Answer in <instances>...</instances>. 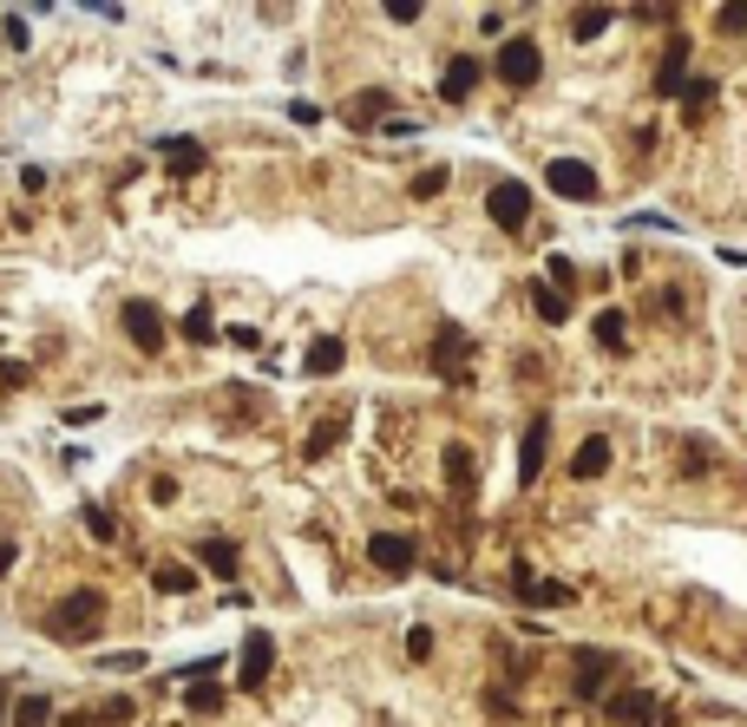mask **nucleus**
Here are the masks:
<instances>
[{"mask_svg": "<svg viewBox=\"0 0 747 727\" xmlns=\"http://www.w3.org/2000/svg\"><path fill=\"white\" fill-rule=\"evenodd\" d=\"M105 617H112V610H105V597H98V590H72V597H59V603H52L46 630H52L59 643H92V636L105 630Z\"/></svg>", "mask_w": 747, "mask_h": 727, "instance_id": "1", "label": "nucleus"}, {"mask_svg": "<svg viewBox=\"0 0 747 727\" xmlns=\"http://www.w3.org/2000/svg\"><path fill=\"white\" fill-rule=\"evenodd\" d=\"M197 558H203V571H210V577H236V564H243V551H236L230 538H203V544H197Z\"/></svg>", "mask_w": 747, "mask_h": 727, "instance_id": "19", "label": "nucleus"}, {"mask_svg": "<svg viewBox=\"0 0 747 727\" xmlns=\"http://www.w3.org/2000/svg\"><path fill=\"white\" fill-rule=\"evenodd\" d=\"M0 387H26V367L20 361H0Z\"/></svg>", "mask_w": 747, "mask_h": 727, "instance_id": "42", "label": "nucleus"}, {"mask_svg": "<svg viewBox=\"0 0 747 727\" xmlns=\"http://www.w3.org/2000/svg\"><path fill=\"white\" fill-rule=\"evenodd\" d=\"M604 715H610V722H630V727L669 722L663 695H650V689H623V695H610V702H604Z\"/></svg>", "mask_w": 747, "mask_h": 727, "instance_id": "9", "label": "nucleus"}, {"mask_svg": "<svg viewBox=\"0 0 747 727\" xmlns=\"http://www.w3.org/2000/svg\"><path fill=\"white\" fill-rule=\"evenodd\" d=\"M440 190H446V164H427V171H420V177L407 184V197H420V203H433Z\"/></svg>", "mask_w": 747, "mask_h": 727, "instance_id": "29", "label": "nucleus"}, {"mask_svg": "<svg viewBox=\"0 0 747 727\" xmlns=\"http://www.w3.org/2000/svg\"><path fill=\"white\" fill-rule=\"evenodd\" d=\"M427 656H433V630L413 623V630H407V662H427Z\"/></svg>", "mask_w": 747, "mask_h": 727, "instance_id": "35", "label": "nucleus"}, {"mask_svg": "<svg viewBox=\"0 0 747 727\" xmlns=\"http://www.w3.org/2000/svg\"><path fill=\"white\" fill-rule=\"evenodd\" d=\"M7 46H20V52L33 46V33H26V13H7Z\"/></svg>", "mask_w": 747, "mask_h": 727, "instance_id": "37", "label": "nucleus"}, {"mask_svg": "<svg viewBox=\"0 0 747 727\" xmlns=\"http://www.w3.org/2000/svg\"><path fill=\"white\" fill-rule=\"evenodd\" d=\"M617 26V7H577L571 13V39H604Z\"/></svg>", "mask_w": 747, "mask_h": 727, "instance_id": "20", "label": "nucleus"}, {"mask_svg": "<svg viewBox=\"0 0 747 727\" xmlns=\"http://www.w3.org/2000/svg\"><path fill=\"white\" fill-rule=\"evenodd\" d=\"M676 98H682V112H689V118H702V112L715 105V79H709V72H702V79H682V92H676Z\"/></svg>", "mask_w": 747, "mask_h": 727, "instance_id": "23", "label": "nucleus"}, {"mask_svg": "<svg viewBox=\"0 0 747 727\" xmlns=\"http://www.w3.org/2000/svg\"><path fill=\"white\" fill-rule=\"evenodd\" d=\"M269 669H276V636H269V630H249V636H243V669H236V689H243V695H256V689L269 682Z\"/></svg>", "mask_w": 747, "mask_h": 727, "instance_id": "8", "label": "nucleus"}, {"mask_svg": "<svg viewBox=\"0 0 747 727\" xmlns=\"http://www.w3.org/2000/svg\"><path fill=\"white\" fill-rule=\"evenodd\" d=\"M532 308L558 328V321H571V295H558V289H545V282H532Z\"/></svg>", "mask_w": 747, "mask_h": 727, "instance_id": "24", "label": "nucleus"}, {"mask_svg": "<svg viewBox=\"0 0 747 727\" xmlns=\"http://www.w3.org/2000/svg\"><path fill=\"white\" fill-rule=\"evenodd\" d=\"M184 335H190L197 348L217 341V315H210V302H190V308H184Z\"/></svg>", "mask_w": 747, "mask_h": 727, "instance_id": "25", "label": "nucleus"}, {"mask_svg": "<svg viewBox=\"0 0 747 727\" xmlns=\"http://www.w3.org/2000/svg\"><path fill=\"white\" fill-rule=\"evenodd\" d=\"M46 722H52V702H46V695H20L7 727H46Z\"/></svg>", "mask_w": 747, "mask_h": 727, "instance_id": "26", "label": "nucleus"}, {"mask_svg": "<svg viewBox=\"0 0 747 727\" xmlns=\"http://www.w3.org/2000/svg\"><path fill=\"white\" fill-rule=\"evenodd\" d=\"M367 558H374V571H387V577H407V571L420 564V544H413L407 531H374V538H367Z\"/></svg>", "mask_w": 747, "mask_h": 727, "instance_id": "7", "label": "nucleus"}, {"mask_svg": "<svg viewBox=\"0 0 747 727\" xmlns=\"http://www.w3.org/2000/svg\"><path fill=\"white\" fill-rule=\"evenodd\" d=\"M341 439H348V420L335 413V420H322V426H315V433L302 439V459H328V453H335Z\"/></svg>", "mask_w": 747, "mask_h": 727, "instance_id": "21", "label": "nucleus"}, {"mask_svg": "<svg viewBox=\"0 0 747 727\" xmlns=\"http://www.w3.org/2000/svg\"><path fill=\"white\" fill-rule=\"evenodd\" d=\"M610 676H617V656L610 649H577V702H597L604 689H610Z\"/></svg>", "mask_w": 747, "mask_h": 727, "instance_id": "11", "label": "nucleus"}, {"mask_svg": "<svg viewBox=\"0 0 747 727\" xmlns=\"http://www.w3.org/2000/svg\"><path fill=\"white\" fill-rule=\"evenodd\" d=\"M545 184H551L558 197H571V203H591V197H597V171H591L584 157H551V164H545Z\"/></svg>", "mask_w": 747, "mask_h": 727, "instance_id": "3", "label": "nucleus"}, {"mask_svg": "<svg viewBox=\"0 0 747 727\" xmlns=\"http://www.w3.org/2000/svg\"><path fill=\"white\" fill-rule=\"evenodd\" d=\"M131 715H138V708H131V702H125V695H118V702H105V708H98V722H105V727L131 722Z\"/></svg>", "mask_w": 747, "mask_h": 727, "instance_id": "38", "label": "nucleus"}, {"mask_svg": "<svg viewBox=\"0 0 747 727\" xmlns=\"http://www.w3.org/2000/svg\"><path fill=\"white\" fill-rule=\"evenodd\" d=\"M499 79L505 85H538L545 79V46L532 39V33H512V39H499Z\"/></svg>", "mask_w": 747, "mask_h": 727, "instance_id": "2", "label": "nucleus"}, {"mask_svg": "<svg viewBox=\"0 0 747 727\" xmlns=\"http://www.w3.org/2000/svg\"><path fill=\"white\" fill-rule=\"evenodd\" d=\"M479 79H486V66H479L472 52H459V59L440 72V98H446V105H459V98H472V85H479Z\"/></svg>", "mask_w": 747, "mask_h": 727, "instance_id": "12", "label": "nucleus"}, {"mask_svg": "<svg viewBox=\"0 0 747 727\" xmlns=\"http://www.w3.org/2000/svg\"><path fill=\"white\" fill-rule=\"evenodd\" d=\"M217 676H223V656H197V662H184V676H177V682L190 689V682H217Z\"/></svg>", "mask_w": 747, "mask_h": 727, "instance_id": "33", "label": "nucleus"}, {"mask_svg": "<svg viewBox=\"0 0 747 727\" xmlns=\"http://www.w3.org/2000/svg\"><path fill=\"white\" fill-rule=\"evenodd\" d=\"M341 361H348V341H341V335H322V341H308V354H302V374L328 380V374H341Z\"/></svg>", "mask_w": 747, "mask_h": 727, "instance_id": "14", "label": "nucleus"}, {"mask_svg": "<svg viewBox=\"0 0 747 727\" xmlns=\"http://www.w3.org/2000/svg\"><path fill=\"white\" fill-rule=\"evenodd\" d=\"M486 210H492L499 230H525V223H532V190H525L518 177H499L492 197H486Z\"/></svg>", "mask_w": 747, "mask_h": 727, "instance_id": "4", "label": "nucleus"}, {"mask_svg": "<svg viewBox=\"0 0 747 727\" xmlns=\"http://www.w3.org/2000/svg\"><path fill=\"white\" fill-rule=\"evenodd\" d=\"M433 367H440L453 387L472 380V341H466V328H453V321L440 328V341H433Z\"/></svg>", "mask_w": 747, "mask_h": 727, "instance_id": "6", "label": "nucleus"}, {"mask_svg": "<svg viewBox=\"0 0 747 727\" xmlns=\"http://www.w3.org/2000/svg\"><path fill=\"white\" fill-rule=\"evenodd\" d=\"M623 230H676V216H663V210H637V216H623Z\"/></svg>", "mask_w": 747, "mask_h": 727, "instance_id": "36", "label": "nucleus"}, {"mask_svg": "<svg viewBox=\"0 0 747 727\" xmlns=\"http://www.w3.org/2000/svg\"><path fill=\"white\" fill-rule=\"evenodd\" d=\"M144 662H151L144 649H112V656H105V669H112V676H138Z\"/></svg>", "mask_w": 747, "mask_h": 727, "instance_id": "34", "label": "nucleus"}, {"mask_svg": "<svg viewBox=\"0 0 747 727\" xmlns=\"http://www.w3.org/2000/svg\"><path fill=\"white\" fill-rule=\"evenodd\" d=\"M157 157L177 171V177H190V171H203V144L197 138H157Z\"/></svg>", "mask_w": 747, "mask_h": 727, "instance_id": "16", "label": "nucleus"}, {"mask_svg": "<svg viewBox=\"0 0 747 727\" xmlns=\"http://www.w3.org/2000/svg\"><path fill=\"white\" fill-rule=\"evenodd\" d=\"M591 335H597V348H604V354H630V315H623V308H597Z\"/></svg>", "mask_w": 747, "mask_h": 727, "instance_id": "15", "label": "nucleus"}, {"mask_svg": "<svg viewBox=\"0 0 747 727\" xmlns=\"http://www.w3.org/2000/svg\"><path fill=\"white\" fill-rule=\"evenodd\" d=\"M387 20H400V26H413V20H420V0H394V7H387Z\"/></svg>", "mask_w": 747, "mask_h": 727, "instance_id": "39", "label": "nucleus"}, {"mask_svg": "<svg viewBox=\"0 0 747 727\" xmlns=\"http://www.w3.org/2000/svg\"><path fill=\"white\" fill-rule=\"evenodd\" d=\"M715 33H728V39H747V0H728V7H715Z\"/></svg>", "mask_w": 747, "mask_h": 727, "instance_id": "30", "label": "nucleus"}, {"mask_svg": "<svg viewBox=\"0 0 747 727\" xmlns=\"http://www.w3.org/2000/svg\"><path fill=\"white\" fill-rule=\"evenodd\" d=\"M184 708H190V715H217V708H223V689H217V682H190V689H184Z\"/></svg>", "mask_w": 747, "mask_h": 727, "instance_id": "27", "label": "nucleus"}, {"mask_svg": "<svg viewBox=\"0 0 747 727\" xmlns=\"http://www.w3.org/2000/svg\"><path fill=\"white\" fill-rule=\"evenodd\" d=\"M151 590H157V597H190V590H197V571H190V564H157V571H151Z\"/></svg>", "mask_w": 747, "mask_h": 727, "instance_id": "22", "label": "nucleus"}, {"mask_svg": "<svg viewBox=\"0 0 747 727\" xmlns=\"http://www.w3.org/2000/svg\"><path fill=\"white\" fill-rule=\"evenodd\" d=\"M545 289H558V295H564V289H577V262H571V256H551V269H545Z\"/></svg>", "mask_w": 747, "mask_h": 727, "instance_id": "32", "label": "nucleus"}, {"mask_svg": "<svg viewBox=\"0 0 747 727\" xmlns=\"http://www.w3.org/2000/svg\"><path fill=\"white\" fill-rule=\"evenodd\" d=\"M387 105H394V92H361V98L348 105V118H354V125H374V118H381Z\"/></svg>", "mask_w": 747, "mask_h": 727, "instance_id": "28", "label": "nucleus"}, {"mask_svg": "<svg viewBox=\"0 0 747 727\" xmlns=\"http://www.w3.org/2000/svg\"><path fill=\"white\" fill-rule=\"evenodd\" d=\"M682 66H689V33H669V52L656 66V98H676L682 92Z\"/></svg>", "mask_w": 747, "mask_h": 727, "instance_id": "13", "label": "nucleus"}, {"mask_svg": "<svg viewBox=\"0 0 747 727\" xmlns=\"http://www.w3.org/2000/svg\"><path fill=\"white\" fill-rule=\"evenodd\" d=\"M597 472H610V439H604V433H591V439L571 453V479H597Z\"/></svg>", "mask_w": 747, "mask_h": 727, "instance_id": "17", "label": "nucleus"}, {"mask_svg": "<svg viewBox=\"0 0 747 727\" xmlns=\"http://www.w3.org/2000/svg\"><path fill=\"white\" fill-rule=\"evenodd\" d=\"M118 321H125V335H131V348H138V354H164V315H157L144 295H131Z\"/></svg>", "mask_w": 747, "mask_h": 727, "instance_id": "5", "label": "nucleus"}, {"mask_svg": "<svg viewBox=\"0 0 747 727\" xmlns=\"http://www.w3.org/2000/svg\"><path fill=\"white\" fill-rule=\"evenodd\" d=\"M440 472H446V485H453V492H472V479H479V466H472V446H459V439H453V446L440 453Z\"/></svg>", "mask_w": 747, "mask_h": 727, "instance_id": "18", "label": "nucleus"}, {"mask_svg": "<svg viewBox=\"0 0 747 727\" xmlns=\"http://www.w3.org/2000/svg\"><path fill=\"white\" fill-rule=\"evenodd\" d=\"M545 446H551V413H532V420H525V439H518V485H538Z\"/></svg>", "mask_w": 747, "mask_h": 727, "instance_id": "10", "label": "nucleus"}, {"mask_svg": "<svg viewBox=\"0 0 747 727\" xmlns=\"http://www.w3.org/2000/svg\"><path fill=\"white\" fill-rule=\"evenodd\" d=\"M177 499V479H151V505H171Z\"/></svg>", "mask_w": 747, "mask_h": 727, "instance_id": "41", "label": "nucleus"}, {"mask_svg": "<svg viewBox=\"0 0 747 727\" xmlns=\"http://www.w3.org/2000/svg\"><path fill=\"white\" fill-rule=\"evenodd\" d=\"M79 518H85V531H92V538H98V544H112V538H118V518H112V512H105V505H85V512H79Z\"/></svg>", "mask_w": 747, "mask_h": 727, "instance_id": "31", "label": "nucleus"}, {"mask_svg": "<svg viewBox=\"0 0 747 727\" xmlns=\"http://www.w3.org/2000/svg\"><path fill=\"white\" fill-rule=\"evenodd\" d=\"M413 131H420L413 118H387V125H381V138H413Z\"/></svg>", "mask_w": 747, "mask_h": 727, "instance_id": "40", "label": "nucleus"}, {"mask_svg": "<svg viewBox=\"0 0 747 727\" xmlns=\"http://www.w3.org/2000/svg\"><path fill=\"white\" fill-rule=\"evenodd\" d=\"M0 727H7V689H0Z\"/></svg>", "mask_w": 747, "mask_h": 727, "instance_id": "44", "label": "nucleus"}, {"mask_svg": "<svg viewBox=\"0 0 747 727\" xmlns=\"http://www.w3.org/2000/svg\"><path fill=\"white\" fill-rule=\"evenodd\" d=\"M13 558H20V544H7V538H0V577L13 571Z\"/></svg>", "mask_w": 747, "mask_h": 727, "instance_id": "43", "label": "nucleus"}]
</instances>
